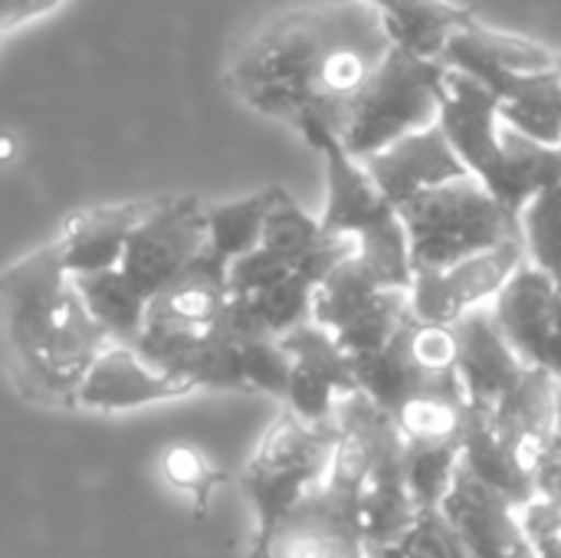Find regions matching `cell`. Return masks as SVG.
I'll use <instances>...</instances> for the list:
<instances>
[{"mask_svg": "<svg viewBox=\"0 0 561 558\" xmlns=\"http://www.w3.org/2000/svg\"><path fill=\"white\" fill-rule=\"evenodd\" d=\"M391 49L365 0H302L263 16L233 46L227 86L319 151L332 138L342 141L355 99Z\"/></svg>", "mask_w": 561, "mask_h": 558, "instance_id": "6da1fadb", "label": "cell"}, {"mask_svg": "<svg viewBox=\"0 0 561 558\" xmlns=\"http://www.w3.org/2000/svg\"><path fill=\"white\" fill-rule=\"evenodd\" d=\"M112 339L89 316L56 240L0 273V355L30 401L72 408L85 368Z\"/></svg>", "mask_w": 561, "mask_h": 558, "instance_id": "7a4b0ae2", "label": "cell"}, {"mask_svg": "<svg viewBox=\"0 0 561 558\" xmlns=\"http://www.w3.org/2000/svg\"><path fill=\"white\" fill-rule=\"evenodd\" d=\"M437 125L450 148L513 217H523L533 197L559 184V151L506 128L493 95L470 76L447 69V89Z\"/></svg>", "mask_w": 561, "mask_h": 558, "instance_id": "3957f363", "label": "cell"}, {"mask_svg": "<svg viewBox=\"0 0 561 558\" xmlns=\"http://www.w3.org/2000/svg\"><path fill=\"white\" fill-rule=\"evenodd\" d=\"M325 158V210L319 217L329 237L358 243L362 266L381 289H411V243L398 207L378 191L362 161H355L339 138L319 148Z\"/></svg>", "mask_w": 561, "mask_h": 558, "instance_id": "277c9868", "label": "cell"}, {"mask_svg": "<svg viewBox=\"0 0 561 558\" xmlns=\"http://www.w3.org/2000/svg\"><path fill=\"white\" fill-rule=\"evenodd\" d=\"M339 424H306L283 408V414L260 437L250 464L240 470V487L256 513L250 556L263 558L276 526L325 483Z\"/></svg>", "mask_w": 561, "mask_h": 558, "instance_id": "5b68a950", "label": "cell"}, {"mask_svg": "<svg viewBox=\"0 0 561 558\" xmlns=\"http://www.w3.org/2000/svg\"><path fill=\"white\" fill-rule=\"evenodd\" d=\"M414 273L447 270L493 247L523 240V224L477 178L434 187L398 207Z\"/></svg>", "mask_w": 561, "mask_h": 558, "instance_id": "8992f818", "label": "cell"}, {"mask_svg": "<svg viewBox=\"0 0 561 558\" xmlns=\"http://www.w3.org/2000/svg\"><path fill=\"white\" fill-rule=\"evenodd\" d=\"M447 89V66L437 59H421L404 49H391L371 82L355 99L342 148L365 161L388 145L437 125Z\"/></svg>", "mask_w": 561, "mask_h": 558, "instance_id": "52a82bcc", "label": "cell"}, {"mask_svg": "<svg viewBox=\"0 0 561 558\" xmlns=\"http://www.w3.org/2000/svg\"><path fill=\"white\" fill-rule=\"evenodd\" d=\"M207 247V201L197 194H171L145 204L138 227L128 237L122 273L154 299L164 293Z\"/></svg>", "mask_w": 561, "mask_h": 558, "instance_id": "ba28073f", "label": "cell"}, {"mask_svg": "<svg viewBox=\"0 0 561 558\" xmlns=\"http://www.w3.org/2000/svg\"><path fill=\"white\" fill-rule=\"evenodd\" d=\"M523 263H526V247L523 240H513L486 253H477L470 260H460L447 270L414 273V283L408 289L411 312L421 322L457 326L470 312L493 306Z\"/></svg>", "mask_w": 561, "mask_h": 558, "instance_id": "9c48e42d", "label": "cell"}, {"mask_svg": "<svg viewBox=\"0 0 561 558\" xmlns=\"http://www.w3.org/2000/svg\"><path fill=\"white\" fill-rule=\"evenodd\" d=\"M490 309L526 368L549 372L561 385V280L526 260Z\"/></svg>", "mask_w": 561, "mask_h": 558, "instance_id": "30bf717a", "label": "cell"}, {"mask_svg": "<svg viewBox=\"0 0 561 558\" xmlns=\"http://www.w3.org/2000/svg\"><path fill=\"white\" fill-rule=\"evenodd\" d=\"M194 391L197 388L191 382L158 368L135 345L108 342L85 368L72 408L95 411V414H122V411H141L151 405L178 401Z\"/></svg>", "mask_w": 561, "mask_h": 558, "instance_id": "8fae6325", "label": "cell"}, {"mask_svg": "<svg viewBox=\"0 0 561 558\" xmlns=\"http://www.w3.org/2000/svg\"><path fill=\"white\" fill-rule=\"evenodd\" d=\"M286 349L293 372L286 391V411L306 424H335L339 401L362 395L358 378L352 372V358L339 349L335 335L306 322L279 339Z\"/></svg>", "mask_w": 561, "mask_h": 558, "instance_id": "7c38bea8", "label": "cell"}, {"mask_svg": "<svg viewBox=\"0 0 561 558\" xmlns=\"http://www.w3.org/2000/svg\"><path fill=\"white\" fill-rule=\"evenodd\" d=\"M561 385L539 368H529L526 378L510 391L496 411H490V424L510 457V464L536 483L549 464L552 444H556V424H559Z\"/></svg>", "mask_w": 561, "mask_h": 558, "instance_id": "4fadbf2b", "label": "cell"}, {"mask_svg": "<svg viewBox=\"0 0 561 558\" xmlns=\"http://www.w3.org/2000/svg\"><path fill=\"white\" fill-rule=\"evenodd\" d=\"M263 558H368L358 503L319 487L276 526Z\"/></svg>", "mask_w": 561, "mask_h": 558, "instance_id": "5bb4252c", "label": "cell"}, {"mask_svg": "<svg viewBox=\"0 0 561 558\" xmlns=\"http://www.w3.org/2000/svg\"><path fill=\"white\" fill-rule=\"evenodd\" d=\"M362 164L371 174V181L378 184V191L388 197L391 207H404L408 201H414L434 187L470 178V171L450 148L440 125H431L424 132L401 138V141L388 145L385 151L365 158Z\"/></svg>", "mask_w": 561, "mask_h": 558, "instance_id": "9a60e30c", "label": "cell"}, {"mask_svg": "<svg viewBox=\"0 0 561 558\" xmlns=\"http://www.w3.org/2000/svg\"><path fill=\"white\" fill-rule=\"evenodd\" d=\"M440 510L463 536L473 558H533L519 510L503 493L473 477L463 464Z\"/></svg>", "mask_w": 561, "mask_h": 558, "instance_id": "2e32d148", "label": "cell"}, {"mask_svg": "<svg viewBox=\"0 0 561 558\" xmlns=\"http://www.w3.org/2000/svg\"><path fill=\"white\" fill-rule=\"evenodd\" d=\"M457 378L473 411L490 414L526 378V362L500 332L493 309H477L457 326Z\"/></svg>", "mask_w": 561, "mask_h": 558, "instance_id": "e0dca14e", "label": "cell"}, {"mask_svg": "<svg viewBox=\"0 0 561 558\" xmlns=\"http://www.w3.org/2000/svg\"><path fill=\"white\" fill-rule=\"evenodd\" d=\"M227 306H230L227 266H220L204 253L164 293L151 299L145 332L171 335V339H204L220 329Z\"/></svg>", "mask_w": 561, "mask_h": 558, "instance_id": "ac0fdd59", "label": "cell"}, {"mask_svg": "<svg viewBox=\"0 0 561 558\" xmlns=\"http://www.w3.org/2000/svg\"><path fill=\"white\" fill-rule=\"evenodd\" d=\"M463 76L477 79L496 102L506 128L523 138L559 148L561 145V76L559 69L516 72L500 66H473Z\"/></svg>", "mask_w": 561, "mask_h": 558, "instance_id": "d6986e66", "label": "cell"}, {"mask_svg": "<svg viewBox=\"0 0 561 558\" xmlns=\"http://www.w3.org/2000/svg\"><path fill=\"white\" fill-rule=\"evenodd\" d=\"M335 424H339V441H335V454H332L322 487L342 500L358 503L375 464L381 460L388 444L398 441L401 434H398L391 414H385L365 395H352V398L339 401Z\"/></svg>", "mask_w": 561, "mask_h": 558, "instance_id": "ffe728a7", "label": "cell"}, {"mask_svg": "<svg viewBox=\"0 0 561 558\" xmlns=\"http://www.w3.org/2000/svg\"><path fill=\"white\" fill-rule=\"evenodd\" d=\"M145 204L148 201H128V204H108V207H92V210L72 214L56 237L66 270L76 280L105 273V270H118L125 260L128 237L145 214Z\"/></svg>", "mask_w": 561, "mask_h": 558, "instance_id": "44dd1931", "label": "cell"}, {"mask_svg": "<svg viewBox=\"0 0 561 558\" xmlns=\"http://www.w3.org/2000/svg\"><path fill=\"white\" fill-rule=\"evenodd\" d=\"M417 503L408 490V447L404 441H391L381 460L375 464L362 500L358 520L368 549H391L398 546L417 520Z\"/></svg>", "mask_w": 561, "mask_h": 558, "instance_id": "7402d4cb", "label": "cell"}, {"mask_svg": "<svg viewBox=\"0 0 561 558\" xmlns=\"http://www.w3.org/2000/svg\"><path fill=\"white\" fill-rule=\"evenodd\" d=\"M473 408L463 395V385L454 375L434 378L421 385L394 414V428L404 441V447H447L463 444V434L470 428Z\"/></svg>", "mask_w": 561, "mask_h": 558, "instance_id": "603a6c76", "label": "cell"}, {"mask_svg": "<svg viewBox=\"0 0 561 558\" xmlns=\"http://www.w3.org/2000/svg\"><path fill=\"white\" fill-rule=\"evenodd\" d=\"M365 3L378 13L391 46L437 62L447 43L473 20V13L454 0H365Z\"/></svg>", "mask_w": 561, "mask_h": 558, "instance_id": "cb8c5ba5", "label": "cell"}, {"mask_svg": "<svg viewBox=\"0 0 561 558\" xmlns=\"http://www.w3.org/2000/svg\"><path fill=\"white\" fill-rule=\"evenodd\" d=\"M440 62L454 72H467L473 66H500V69H516V72H539V69H556V49L526 39L519 33L493 30L480 23L477 16L447 43Z\"/></svg>", "mask_w": 561, "mask_h": 558, "instance_id": "d4e9b609", "label": "cell"}, {"mask_svg": "<svg viewBox=\"0 0 561 558\" xmlns=\"http://www.w3.org/2000/svg\"><path fill=\"white\" fill-rule=\"evenodd\" d=\"M76 280V276H72ZM76 289L95 319V326L112 339V342H128L135 345L145 332L151 299L122 273V270H105L92 276H79Z\"/></svg>", "mask_w": 561, "mask_h": 558, "instance_id": "484cf974", "label": "cell"}, {"mask_svg": "<svg viewBox=\"0 0 561 558\" xmlns=\"http://www.w3.org/2000/svg\"><path fill=\"white\" fill-rule=\"evenodd\" d=\"M276 184L263 187L256 194L237 197V201H220L207 204V247L204 253L217 260L220 266H233L240 257L253 253L263 237L266 214L276 201Z\"/></svg>", "mask_w": 561, "mask_h": 558, "instance_id": "4316f807", "label": "cell"}, {"mask_svg": "<svg viewBox=\"0 0 561 558\" xmlns=\"http://www.w3.org/2000/svg\"><path fill=\"white\" fill-rule=\"evenodd\" d=\"M463 467L480 477L486 487H493L496 493H503L516 510H526L529 503L539 500V490L533 480H526L506 457L493 424H490V414H480L473 411L470 418V428L463 434Z\"/></svg>", "mask_w": 561, "mask_h": 558, "instance_id": "83f0119b", "label": "cell"}, {"mask_svg": "<svg viewBox=\"0 0 561 558\" xmlns=\"http://www.w3.org/2000/svg\"><path fill=\"white\" fill-rule=\"evenodd\" d=\"M158 474L161 480L187 500V506L194 510V516H207L214 493L230 480V474L197 444L191 441H174L161 451L158 457Z\"/></svg>", "mask_w": 561, "mask_h": 558, "instance_id": "f1b7e54d", "label": "cell"}, {"mask_svg": "<svg viewBox=\"0 0 561 558\" xmlns=\"http://www.w3.org/2000/svg\"><path fill=\"white\" fill-rule=\"evenodd\" d=\"M378 293H385L375 276L362 266L358 253L342 260L316 289V299H312V322L325 332H339L345 329Z\"/></svg>", "mask_w": 561, "mask_h": 558, "instance_id": "f546056e", "label": "cell"}, {"mask_svg": "<svg viewBox=\"0 0 561 558\" xmlns=\"http://www.w3.org/2000/svg\"><path fill=\"white\" fill-rule=\"evenodd\" d=\"M408 319H411L408 289H385L345 329L335 332V342L348 358H368L385 352Z\"/></svg>", "mask_w": 561, "mask_h": 558, "instance_id": "4dcf8cb0", "label": "cell"}, {"mask_svg": "<svg viewBox=\"0 0 561 558\" xmlns=\"http://www.w3.org/2000/svg\"><path fill=\"white\" fill-rule=\"evenodd\" d=\"M519 224L526 260L552 280H561V181L529 201Z\"/></svg>", "mask_w": 561, "mask_h": 558, "instance_id": "1f68e13d", "label": "cell"}, {"mask_svg": "<svg viewBox=\"0 0 561 558\" xmlns=\"http://www.w3.org/2000/svg\"><path fill=\"white\" fill-rule=\"evenodd\" d=\"M463 464V444L447 447H408V490L417 510H440L457 470Z\"/></svg>", "mask_w": 561, "mask_h": 558, "instance_id": "d6a6232c", "label": "cell"}, {"mask_svg": "<svg viewBox=\"0 0 561 558\" xmlns=\"http://www.w3.org/2000/svg\"><path fill=\"white\" fill-rule=\"evenodd\" d=\"M224 332H227V329H224ZM233 339H237V345H240V375H243V388L286 401L293 362H289L286 349L279 345V339H243V335H233Z\"/></svg>", "mask_w": 561, "mask_h": 558, "instance_id": "836d02e7", "label": "cell"}, {"mask_svg": "<svg viewBox=\"0 0 561 558\" xmlns=\"http://www.w3.org/2000/svg\"><path fill=\"white\" fill-rule=\"evenodd\" d=\"M401 339H404L408 358L414 362V368H417L427 382L457 372V329H454V326L421 322V319H414V312H411V319H408L404 329H401Z\"/></svg>", "mask_w": 561, "mask_h": 558, "instance_id": "e575fe53", "label": "cell"}, {"mask_svg": "<svg viewBox=\"0 0 561 558\" xmlns=\"http://www.w3.org/2000/svg\"><path fill=\"white\" fill-rule=\"evenodd\" d=\"M394 549L404 558H473L444 510H421L414 526Z\"/></svg>", "mask_w": 561, "mask_h": 558, "instance_id": "d590c367", "label": "cell"}, {"mask_svg": "<svg viewBox=\"0 0 561 558\" xmlns=\"http://www.w3.org/2000/svg\"><path fill=\"white\" fill-rule=\"evenodd\" d=\"M526 539L533 546V558H561V510L536 500L526 510H519Z\"/></svg>", "mask_w": 561, "mask_h": 558, "instance_id": "8d00e7d4", "label": "cell"}, {"mask_svg": "<svg viewBox=\"0 0 561 558\" xmlns=\"http://www.w3.org/2000/svg\"><path fill=\"white\" fill-rule=\"evenodd\" d=\"M539 500L552 503L561 510V398H559V424H556V444L549 454V464L539 477Z\"/></svg>", "mask_w": 561, "mask_h": 558, "instance_id": "74e56055", "label": "cell"}, {"mask_svg": "<svg viewBox=\"0 0 561 558\" xmlns=\"http://www.w3.org/2000/svg\"><path fill=\"white\" fill-rule=\"evenodd\" d=\"M23 155V138L13 128H0V168L16 164Z\"/></svg>", "mask_w": 561, "mask_h": 558, "instance_id": "f35d334b", "label": "cell"}, {"mask_svg": "<svg viewBox=\"0 0 561 558\" xmlns=\"http://www.w3.org/2000/svg\"><path fill=\"white\" fill-rule=\"evenodd\" d=\"M16 7H20V0H0V39H3L7 33L20 30V26H16Z\"/></svg>", "mask_w": 561, "mask_h": 558, "instance_id": "ab89813d", "label": "cell"}, {"mask_svg": "<svg viewBox=\"0 0 561 558\" xmlns=\"http://www.w3.org/2000/svg\"><path fill=\"white\" fill-rule=\"evenodd\" d=\"M368 558H404V556L391 546V549H368Z\"/></svg>", "mask_w": 561, "mask_h": 558, "instance_id": "60d3db41", "label": "cell"}, {"mask_svg": "<svg viewBox=\"0 0 561 558\" xmlns=\"http://www.w3.org/2000/svg\"><path fill=\"white\" fill-rule=\"evenodd\" d=\"M556 69H559L561 76V49H556Z\"/></svg>", "mask_w": 561, "mask_h": 558, "instance_id": "b9f144b4", "label": "cell"}, {"mask_svg": "<svg viewBox=\"0 0 561 558\" xmlns=\"http://www.w3.org/2000/svg\"><path fill=\"white\" fill-rule=\"evenodd\" d=\"M556 151H559V171H561V145H559V148H556Z\"/></svg>", "mask_w": 561, "mask_h": 558, "instance_id": "7bdbcfd3", "label": "cell"}]
</instances>
